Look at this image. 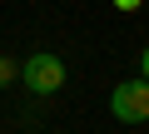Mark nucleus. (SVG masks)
<instances>
[{
    "label": "nucleus",
    "mask_w": 149,
    "mask_h": 134,
    "mask_svg": "<svg viewBox=\"0 0 149 134\" xmlns=\"http://www.w3.org/2000/svg\"><path fill=\"white\" fill-rule=\"evenodd\" d=\"M20 80L30 94H60L65 90V60L60 55H30L20 65Z\"/></svg>",
    "instance_id": "obj_1"
},
{
    "label": "nucleus",
    "mask_w": 149,
    "mask_h": 134,
    "mask_svg": "<svg viewBox=\"0 0 149 134\" xmlns=\"http://www.w3.org/2000/svg\"><path fill=\"white\" fill-rule=\"evenodd\" d=\"M109 109H114L119 124H144V119H149V85H144V80H124V85H114Z\"/></svg>",
    "instance_id": "obj_2"
},
{
    "label": "nucleus",
    "mask_w": 149,
    "mask_h": 134,
    "mask_svg": "<svg viewBox=\"0 0 149 134\" xmlns=\"http://www.w3.org/2000/svg\"><path fill=\"white\" fill-rule=\"evenodd\" d=\"M10 80H15V65H10V60H5V55H0V90H5V85H10Z\"/></svg>",
    "instance_id": "obj_3"
},
{
    "label": "nucleus",
    "mask_w": 149,
    "mask_h": 134,
    "mask_svg": "<svg viewBox=\"0 0 149 134\" xmlns=\"http://www.w3.org/2000/svg\"><path fill=\"white\" fill-rule=\"evenodd\" d=\"M109 5H114V10H124V15H129V10H139V5H144V0H109Z\"/></svg>",
    "instance_id": "obj_4"
},
{
    "label": "nucleus",
    "mask_w": 149,
    "mask_h": 134,
    "mask_svg": "<svg viewBox=\"0 0 149 134\" xmlns=\"http://www.w3.org/2000/svg\"><path fill=\"white\" fill-rule=\"evenodd\" d=\"M139 75H144V85H149V45H144V55H139Z\"/></svg>",
    "instance_id": "obj_5"
}]
</instances>
